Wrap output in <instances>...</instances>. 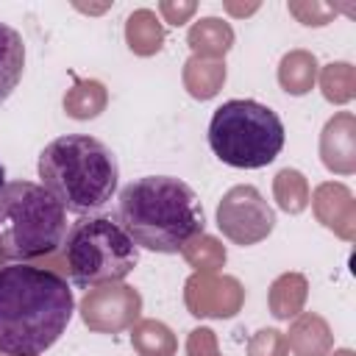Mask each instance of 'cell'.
<instances>
[{
	"mask_svg": "<svg viewBox=\"0 0 356 356\" xmlns=\"http://www.w3.org/2000/svg\"><path fill=\"white\" fill-rule=\"evenodd\" d=\"M75 312L70 284L25 261L0 267V353L42 356L67 331Z\"/></svg>",
	"mask_w": 356,
	"mask_h": 356,
	"instance_id": "1",
	"label": "cell"
},
{
	"mask_svg": "<svg viewBox=\"0 0 356 356\" xmlns=\"http://www.w3.org/2000/svg\"><path fill=\"white\" fill-rule=\"evenodd\" d=\"M117 222L136 248L181 253L206 231L203 206L189 184L172 175H145L120 189Z\"/></svg>",
	"mask_w": 356,
	"mask_h": 356,
	"instance_id": "2",
	"label": "cell"
},
{
	"mask_svg": "<svg viewBox=\"0 0 356 356\" xmlns=\"http://www.w3.org/2000/svg\"><path fill=\"white\" fill-rule=\"evenodd\" d=\"M42 186L72 214L103 209L120 181V164L111 147L89 134H67L39 153Z\"/></svg>",
	"mask_w": 356,
	"mask_h": 356,
	"instance_id": "3",
	"label": "cell"
},
{
	"mask_svg": "<svg viewBox=\"0 0 356 356\" xmlns=\"http://www.w3.org/2000/svg\"><path fill=\"white\" fill-rule=\"evenodd\" d=\"M67 236L64 206L33 181H11L0 189V256L31 261L61 248Z\"/></svg>",
	"mask_w": 356,
	"mask_h": 356,
	"instance_id": "4",
	"label": "cell"
},
{
	"mask_svg": "<svg viewBox=\"0 0 356 356\" xmlns=\"http://www.w3.org/2000/svg\"><path fill=\"white\" fill-rule=\"evenodd\" d=\"M61 253L75 286L95 289L120 284L139 261V248L122 225L103 214L78 217L61 242Z\"/></svg>",
	"mask_w": 356,
	"mask_h": 356,
	"instance_id": "5",
	"label": "cell"
},
{
	"mask_svg": "<svg viewBox=\"0 0 356 356\" xmlns=\"http://www.w3.org/2000/svg\"><path fill=\"white\" fill-rule=\"evenodd\" d=\"M284 136L281 117L256 100H225L209 122L211 153L222 164L239 170H259L275 161Z\"/></svg>",
	"mask_w": 356,
	"mask_h": 356,
	"instance_id": "6",
	"label": "cell"
},
{
	"mask_svg": "<svg viewBox=\"0 0 356 356\" xmlns=\"http://www.w3.org/2000/svg\"><path fill=\"white\" fill-rule=\"evenodd\" d=\"M217 225L222 236L236 245H256L275 228V211L256 186H234L217 206Z\"/></svg>",
	"mask_w": 356,
	"mask_h": 356,
	"instance_id": "7",
	"label": "cell"
},
{
	"mask_svg": "<svg viewBox=\"0 0 356 356\" xmlns=\"http://www.w3.org/2000/svg\"><path fill=\"white\" fill-rule=\"evenodd\" d=\"M142 309L136 289L125 284H103L86 292L81 300V317L92 331H122L128 328Z\"/></svg>",
	"mask_w": 356,
	"mask_h": 356,
	"instance_id": "8",
	"label": "cell"
},
{
	"mask_svg": "<svg viewBox=\"0 0 356 356\" xmlns=\"http://www.w3.org/2000/svg\"><path fill=\"white\" fill-rule=\"evenodd\" d=\"M186 306L195 317H234L242 306V286L228 275L197 273L186 281Z\"/></svg>",
	"mask_w": 356,
	"mask_h": 356,
	"instance_id": "9",
	"label": "cell"
},
{
	"mask_svg": "<svg viewBox=\"0 0 356 356\" xmlns=\"http://www.w3.org/2000/svg\"><path fill=\"white\" fill-rule=\"evenodd\" d=\"M323 161L328 170L350 172L353 170V117L339 114L323 131Z\"/></svg>",
	"mask_w": 356,
	"mask_h": 356,
	"instance_id": "10",
	"label": "cell"
},
{
	"mask_svg": "<svg viewBox=\"0 0 356 356\" xmlns=\"http://www.w3.org/2000/svg\"><path fill=\"white\" fill-rule=\"evenodd\" d=\"M22 70H25V42L11 25L0 22V106L11 97L17 83L22 81Z\"/></svg>",
	"mask_w": 356,
	"mask_h": 356,
	"instance_id": "11",
	"label": "cell"
},
{
	"mask_svg": "<svg viewBox=\"0 0 356 356\" xmlns=\"http://www.w3.org/2000/svg\"><path fill=\"white\" fill-rule=\"evenodd\" d=\"M189 47L195 56L200 58H217V56H225L234 44V28L220 19V17H203L197 19L192 28H189V36H186Z\"/></svg>",
	"mask_w": 356,
	"mask_h": 356,
	"instance_id": "12",
	"label": "cell"
},
{
	"mask_svg": "<svg viewBox=\"0 0 356 356\" xmlns=\"http://www.w3.org/2000/svg\"><path fill=\"white\" fill-rule=\"evenodd\" d=\"M225 81V64L217 61V58H200V56H192L184 67V83L189 89L192 97L197 100H209L220 92Z\"/></svg>",
	"mask_w": 356,
	"mask_h": 356,
	"instance_id": "13",
	"label": "cell"
},
{
	"mask_svg": "<svg viewBox=\"0 0 356 356\" xmlns=\"http://www.w3.org/2000/svg\"><path fill=\"white\" fill-rule=\"evenodd\" d=\"M125 39H128V47L139 56H153L161 50V42H164V28L159 22V17L150 11V8H139L128 17V25H125Z\"/></svg>",
	"mask_w": 356,
	"mask_h": 356,
	"instance_id": "14",
	"label": "cell"
},
{
	"mask_svg": "<svg viewBox=\"0 0 356 356\" xmlns=\"http://www.w3.org/2000/svg\"><path fill=\"white\" fill-rule=\"evenodd\" d=\"M328 345H331L328 325L317 314H303L292 325L289 342H286V348H292L298 356H325Z\"/></svg>",
	"mask_w": 356,
	"mask_h": 356,
	"instance_id": "15",
	"label": "cell"
},
{
	"mask_svg": "<svg viewBox=\"0 0 356 356\" xmlns=\"http://www.w3.org/2000/svg\"><path fill=\"white\" fill-rule=\"evenodd\" d=\"M314 78H317V61L312 53L292 50L281 58L278 81L289 95H306L314 86Z\"/></svg>",
	"mask_w": 356,
	"mask_h": 356,
	"instance_id": "16",
	"label": "cell"
},
{
	"mask_svg": "<svg viewBox=\"0 0 356 356\" xmlns=\"http://www.w3.org/2000/svg\"><path fill=\"white\" fill-rule=\"evenodd\" d=\"M103 106H106V92H103V83L97 81H75V86L64 97V108L75 120L97 117Z\"/></svg>",
	"mask_w": 356,
	"mask_h": 356,
	"instance_id": "17",
	"label": "cell"
},
{
	"mask_svg": "<svg viewBox=\"0 0 356 356\" xmlns=\"http://www.w3.org/2000/svg\"><path fill=\"white\" fill-rule=\"evenodd\" d=\"M306 298V281L303 275H281L273 289H270V309L278 320H289L292 314H298V309L303 306Z\"/></svg>",
	"mask_w": 356,
	"mask_h": 356,
	"instance_id": "18",
	"label": "cell"
},
{
	"mask_svg": "<svg viewBox=\"0 0 356 356\" xmlns=\"http://www.w3.org/2000/svg\"><path fill=\"white\" fill-rule=\"evenodd\" d=\"M134 348L142 356H172L175 353V337L164 323L145 320L134 328Z\"/></svg>",
	"mask_w": 356,
	"mask_h": 356,
	"instance_id": "19",
	"label": "cell"
},
{
	"mask_svg": "<svg viewBox=\"0 0 356 356\" xmlns=\"http://www.w3.org/2000/svg\"><path fill=\"white\" fill-rule=\"evenodd\" d=\"M181 253H184V256L189 259V264L197 267L200 273L217 270V267H222V261H225V248H222L217 239L206 236V234H200L197 239H192Z\"/></svg>",
	"mask_w": 356,
	"mask_h": 356,
	"instance_id": "20",
	"label": "cell"
},
{
	"mask_svg": "<svg viewBox=\"0 0 356 356\" xmlns=\"http://www.w3.org/2000/svg\"><path fill=\"white\" fill-rule=\"evenodd\" d=\"M275 197L281 203V209L286 211H300L309 200V192H306V181L298 170H281L275 175Z\"/></svg>",
	"mask_w": 356,
	"mask_h": 356,
	"instance_id": "21",
	"label": "cell"
},
{
	"mask_svg": "<svg viewBox=\"0 0 356 356\" xmlns=\"http://www.w3.org/2000/svg\"><path fill=\"white\" fill-rule=\"evenodd\" d=\"M323 95L334 103H345L353 95V67L345 61L328 64L323 70Z\"/></svg>",
	"mask_w": 356,
	"mask_h": 356,
	"instance_id": "22",
	"label": "cell"
},
{
	"mask_svg": "<svg viewBox=\"0 0 356 356\" xmlns=\"http://www.w3.org/2000/svg\"><path fill=\"white\" fill-rule=\"evenodd\" d=\"M289 11L303 22V25H325L337 11L328 3H289Z\"/></svg>",
	"mask_w": 356,
	"mask_h": 356,
	"instance_id": "23",
	"label": "cell"
},
{
	"mask_svg": "<svg viewBox=\"0 0 356 356\" xmlns=\"http://www.w3.org/2000/svg\"><path fill=\"white\" fill-rule=\"evenodd\" d=\"M284 353H286V342L275 328L259 331L256 339L250 342V356H284Z\"/></svg>",
	"mask_w": 356,
	"mask_h": 356,
	"instance_id": "24",
	"label": "cell"
},
{
	"mask_svg": "<svg viewBox=\"0 0 356 356\" xmlns=\"http://www.w3.org/2000/svg\"><path fill=\"white\" fill-rule=\"evenodd\" d=\"M186 353H189V356H220V353H217L214 331H209V328H195V331L189 334Z\"/></svg>",
	"mask_w": 356,
	"mask_h": 356,
	"instance_id": "25",
	"label": "cell"
},
{
	"mask_svg": "<svg viewBox=\"0 0 356 356\" xmlns=\"http://www.w3.org/2000/svg\"><path fill=\"white\" fill-rule=\"evenodd\" d=\"M159 11H161V17L170 25H184L197 11V6L195 3H172V0H164V3H159Z\"/></svg>",
	"mask_w": 356,
	"mask_h": 356,
	"instance_id": "26",
	"label": "cell"
},
{
	"mask_svg": "<svg viewBox=\"0 0 356 356\" xmlns=\"http://www.w3.org/2000/svg\"><path fill=\"white\" fill-rule=\"evenodd\" d=\"M3 186H6V167L0 164V189H3Z\"/></svg>",
	"mask_w": 356,
	"mask_h": 356,
	"instance_id": "27",
	"label": "cell"
},
{
	"mask_svg": "<svg viewBox=\"0 0 356 356\" xmlns=\"http://www.w3.org/2000/svg\"><path fill=\"white\" fill-rule=\"evenodd\" d=\"M337 356H353V353H350V350H339Z\"/></svg>",
	"mask_w": 356,
	"mask_h": 356,
	"instance_id": "28",
	"label": "cell"
},
{
	"mask_svg": "<svg viewBox=\"0 0 356 356\" xmlns=\"http://www.w3.org/2000/svg\"><path fill=\"white\" fill-rule=\"evenodd\" d=\"M3 264H6V261H3V256H0V267H3Z\"/></svg>",
	"mask_w": 356,
	"mask_h": 356,
	"instance_id": "29",
	"label": "cell"
}]
</instances>
